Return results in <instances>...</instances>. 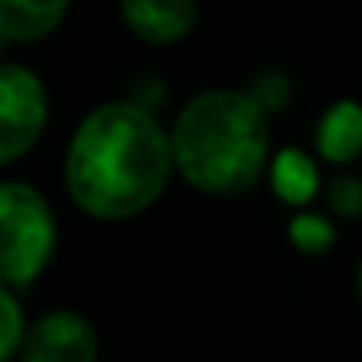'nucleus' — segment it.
<instances>
[{"label": "nucleus", "instance_id": "1", "mask_svg": "<svg viewBox=\"0 0 362 362\" xmlns=\"http://www.w3.org/2000/svg\"><path fill=\"white\" fill-rule=\"evenodd\" d=\"M172 175V144L152 113L129 102L98 105L66 148V191L94 218L148 211Z\"/></svg>", "mask_w": 362, "mask_h": 362}, {"label": "nucleus", "instance_id": "2", "mask_svg": "<svg viewBox=\"0 0 362 362\" xmlns=\"http://www.w3.org/2000/svg\"><path fill=\"white\" fill-rule=\"evenodd\" d=\"M172 168L206 195H245L269 160L265 105L242 90L195 94L168 133Z\"/></svg>", "mask_w": 362, "mask_h": 362}, {"label": "nucleus", "instance_id": "3", "mask_svg": "<svg viewBox=\"0 0 362 362\" xmlns=\"http://www.w3.org/2000/svg\"><path fill=\"white\" fill-rule=\"evenodd\" d=\"M55 253L51 203L28 183H0V284L24 288Z\"/></svg>", "mask_w": 362, "mask_h": 362}, {"label": "nucleus", "instance_id": "4", "mask_svg": "<svg viewBox=\"0 0 362 362\" xmlns=\"http://www.w3.org/2000/svg\"><path fill=\"white\" fill-rule=\"evenodd\" d=\"M47 125V90L32 71L0 63V164H12Z\"/></svg>", "mask_w": 362, "mask_h": 362}, {"label": "nucleus", "instance_id": "5", "mask_svg": "<svg viewBox=\"0 0 362 362\" xmlns=\"http://www.w3.org/2000/svg\"><path fill=\"white\" fill-rule=\"evenodd\" d=\"M24 362H98V331L78 312H47L24 327Z\"/></svg>", "mask_w": 362, "mask_h": 362}, {"label": "nucleus", "instance_id": "6", "mask_svg": "<svg viewBox=\"0 0 362 362\" xmlns=\"http://www.w3.org/2000/svg\"><path fill=\"white\" fill-rule=\"evenodd\" d=\"M121 16L136 40L152 43V47H168L195 28L199 4L195 0H121Z\"/></svg>", "mask_w": 362, "mask_h": 362}, {"label": "nucleus", "instance_id": "7", "mask_svg": "<svg viewBox=\"0 0 362 362\" xmlns=\"http://www.w3.org/2000/svg\"><path fill=\"white\" fill-rule=\"evenodd\" d=\"M71 0H0V40L32 43L59 28Z\"/></svg>", "mask_w": 362, "mask_h": 362}, {"label": "nucleus", "instance_id": "8", "mask_svg": "<svg viewBox=\"0 0 362 362\" xmlns=\"http://www.w3.org/2000/svg\"><path fill=\"white\" fill-rule=\"evenodd\" d=\"M315 141H320V156L323 160L351 164V160L358 156V144H362V110H358V102L346 98V102H339L335 110L323 113Z\"/></svg>", "mask_w": 362, "mask_h": 362}, {"label": "nucleus", "instance_id": "9", "mask_svg": "<svg viewBox=\"0 0 362 362\" xmlns=\"http://www.w3.org/2000/svg\"><path fill=\"white\" fill-rule=\"evenodd\" d=\"M315 168L308 156H300L296 148H284L281 156H276L273 164V187L281 199H288V203H304V199L315 195Z\"/></svg>", "mask_w": 362, "mask_h": 362}, {"label": "nucleus", "instance_id": "10", "mask_svg": "<svg viewBox=\"0 0 362 362\" xmlns=\"http://www.w3.org/2000/svg\"><path fill=\"white\" fill-rule=\"evenodd\" d=\"M24 312H20V300L12 296V288L0 284V362H12L20 351V339H24Z\"/></svg>", "mask_w": 362, "mask_h": 362}, {"label": "nucleus", "instance_id": "11", "mask_svg": "<svg viewBox=\"0 0 362 362\" xmlns=\"http://www.w3.org/2000/svg\"><path fill=\"white\" fill-rule=\"evenodd\" d=\"M292 242L308 253H320L335 242V234H331V226L323 218H296L292 222Z\"/></svg>", "mask_w": 362, "mask_h": 362}, {"label": "nucleus", "instance_id": "12", "mask_svg": "<svg viewBox=\"0 0 362 362\" xmlns=\"http://www.w3.org/2000/svg\"><path fill=\"white\" fill-rule=\"evenodd\" d=\"M331 203H335L343 214H354L358 211V183L354 180H335L331 183Z\"/></svg>", "mask_w": 362, "mask_h": 362}]
</instances>
